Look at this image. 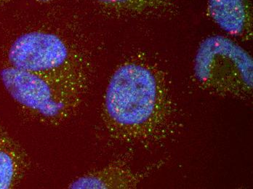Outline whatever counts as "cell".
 <instances>
[{
  "instance_id": "6da1fadb",
  "label": "cell",
  "mask_w": 253,
  "mask_h": 189,
  "mask_svg": "<svg viewBox=\"0 0 253 189\" xmlns=\"http://www.w3.org/2000/svg\"><path fill=\"white\" fill-rule=\"evenodd\" d=\"M0 74L10 96L39 120L58 124L74 114L87 84L84 61L61 37L34 31L9 49Z\"/></svg>"
},
{
  "instance_id": "7a4b0ae2",
  "label": "cell",
  "mask_w": 253,
  "mask_h": 189,
  "mask_svg": "<svg viewBox=\"0 0 253 189\" xmlns=\"http://www.w3.org/2000/svg\"><path fill=\"white\" fill-rule=\"evenodd\" d=\"M160 91L157 77L149 68L128 63L112 75L105 96L109 127L126 139L139 136L157 116Z\"/></svg>"
},
{
  "instance_id": "3957f363",
  "label": "cell",
  "mask_w": 253,
  "mask_h": 189,
  "mask_svg": "<svg viewBox=\"0 0 253 189\" xmlns=\"http://www.w3.org/2000/svg\"><path fill=\"white\" fill-rule=\"evenodd\" d=\"M253 70L249 53L224 37L205 39L196 55L194 72L197 79L220 91L249 92L253 87Z\"/></svg>"
},
{
  "instance_id": "277c9868",
  "label": "cell",
  "mask_w": 253,
  "mask_h": 189,
  "mask_svg": "<svg viewBox=\"0 0 253 189\" xmlns=\"http://www.w3.org/2000/svg\"><path fill=\"white\" fill-rule=\"evenodd\" d=\"M208 16L233 36L251 39L253 6L250 0H208Z\"/></svg>"
},
{
  "instance_id": "5b68a950",
  "label": "cell",
  "mask_w": 253,
  "mask_h": 189,
  "mask_svg": "<svg viewBox=\"0 0 253 189\" xmlns=\"http://www.w3.org/2000/svg\"><path fill=\"white\" fill-rule=\"evenodd\" d=\"M25 151L0 122V189L18 187L28 169Z\"/></svg>"
},
{
  "instance_id": "8992f818",
  "label": "cell",
  "mask_w": 253,
  "mask_h": 189,
  "mask_svg": "<svg viewBox=\"0 0 253 189\" xmlns=\"http://www.w3.org/2000/svg\"><path fill=\"white\" fill-rule=\"evenodd\" d=\"M101 6L129 13L167 11L175 5L176 0H94Z\"/></svg>"
},
{
  "instance_id": "52a82bcc",
  "label": "cell",
  "mask_w": 253,
  "mask_h": 189,
  "mask_svg": "<svg viewBox=\"0 0 253 189\" xmlns=\"http://www.w3.org/2000/svg\"><path fill=\"white\" fill-rule=\"evenodd\" d=\"M7 0H0V10L4 7V4L7 2Z\"/></svg>"
},
{
  "instance_id": "ba28073f",
  "label": "cell",
  "mask_w": 253,
  "mask_h": 189,
  "mask_svg": "<svg viewBox=\"0 0 253 189\" xmlns=\"http://www.w3.org/2000/svg\"><path fill=\"white\" fill-rule=\"evenodd\" d=\"M35 1H39L41 3H47L50 2V1H53V0H35Z\"/></svg>"
}]
</instances>
